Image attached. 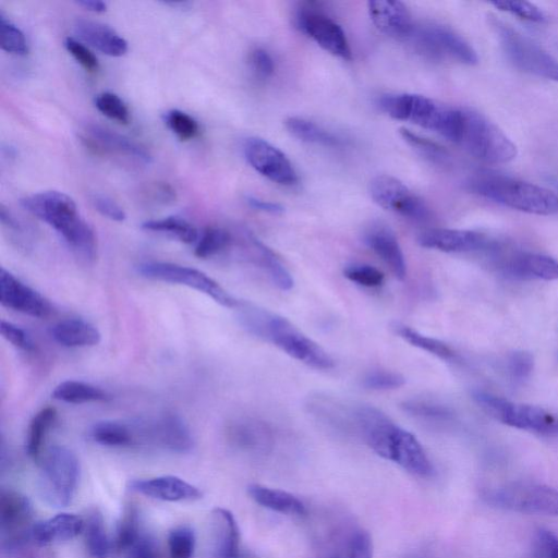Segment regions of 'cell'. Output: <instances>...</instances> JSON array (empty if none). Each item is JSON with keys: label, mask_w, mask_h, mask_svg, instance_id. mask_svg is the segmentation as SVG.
Returning <instances> with one entry per match:
<instances>
[{"label": "cell", "mask_w": 558, "mask_h": 558, "mask_svg": "<svg viewBox=\"0 0 558 558\" xmlns=\"http://www.w3.org/2000/svg\"><path fill=\"white\" fill-rule=\"evenodd\" d=\"M28 213L52 227L78 256L93 260L97 256V238L80 216L72 197L59 191H45L21 199Z\"/></svg>", "instance_id": "cell-1"}, {"label": "cell", "mask_w": 558, "mask_h": 558, "mask_svg": "<svg viewBox=\"0 0 558 558\" xmlns=\"http://www.w3.org/2000/svg\"><path fill=\"white\" fill-rule=\"evenodd\" d=\"M466 189L505 207L538 216L558 215V194L524 180L499 173H477Z\"/></svg>", "instance_id": "cell-2"}, {"label": "cell", "mask_w": 558, "mask_h": 558, "mask_svg": "<svg viewBox=\"0 0 558 558\" xmlns=\"http://www.w3.org/2000/svg\"><path fill=\"white\" fill-rule=\"evenodd\" d=\"M453 144L488 165L508 163L518 155L515 144L496 123L469 108H460V122Z\"/></svg>", "instance_id": "cell-3"}, {"label": "cell", "mask_w": 558, "mask_h": 558, "mask_svg": "<svg viewBox=\"0 0 558 558\" xmlns=\"http://www.w3.org/2000/svg\"><path fill=\"white\" fill-rule=\"evenodd\" d=\"M251 335L271 342L294 360L315 369L327 371L335 361L318 343L287 318L264 308L255 317Z\"/></svg>", "instance_id": "cell-4"}, {"label": "cell", "mask_w": 558, "mask_h": 558, "mask_svg": "<svg viewBox=\"0 0 558 558\" xmlns=\"http://www.w3.org/2000/svg\"><path fill=\"white\" fill-rule=\"evenodd\" d=\"M379 108L390 118L414 123L434 131L453 143L459 121L460 108L448 107L415 94L385 95L378 101Z\"/></svg>", "instance_id": "cell-5"}, {"label": "cell", "mask_w": 558, "mask_h": 558, "mask_svg": "<svg viewBox=\"0 0 558 558\" xmlns=\"http://www.w3.org/2000/svg\"><path fill=\"white\" fill-rule=\"evenodd\" d=\"M500 48L518 70L558 83V59L541 44L499 19H490Z\"/></svg>", "instance_id": "cell-6"}, {"label": "cell", "mask_w": 558, "mask_h": 558, "mask_svg": "<svg viewBox=\"0 0 558 558\" xmlns=\"http://www.w3.org/2000/svg\"><path fill=\"white\" fill-rule=\"evenodd\" d=\"M39 464L38 490L41 498L57 508L69 506L80 481L76 454L65 446L56 445L45 451Z\"/></svg>", "instance_id": "cell-7"}, {"label": "cell", "mask_w": 558, "mask_h": 558, "mask_svg": "<svg viewBox=\"0 0 558 558\" xmlns=\"http://www.w3.org/2000/svg\"><path fill=\"white\" fill-rule=\"evenodd\" d=\"M416 52L434 61L474 65L478 56L472 45L449 26L427 22L414 25L407 39Z\"/></svg>", "instance_id": "cell-8"}, {"label": "cell", "mask_w": 558, "mask_h": 558, "mask_svg": "<svg viewBox=\"0 0 558 558\" xmlns=\"http://www.w3.org/2000/svg\"><path fill=\"white\" fill-rule=\"evenodd\" d=\"M484 499L495 507L515 512L558 515V489L543 484H504L486 490Z\"/></svg>", "instance_id": "cell-9"}, {"label": "cell", "mask_w": 558, "mask_h": 558, "mask_svg": "<svg viewBox=\"0 0 558 558\" xmlns=\"http://www.w3.org/2000/svg\"><path fill=\"white\" fill-rule=\"evenodd\" d=\"M475 401L501 423L539 434L558 433L556 417L541 407L509 401L496 395L477 390Z\"/></svg>", "instance_id": "cell-10"}, {"label": "cell", "mask_w": 558, "mask_h": 558, "mask_svg": "<svg viewBox=\"0 0 558 558\" xmlns=\"http://www.w3.org/2000/svg\"><path fill=\"white\" fill-rule=\"evenodd\" d=\"M141 276L173 284L192 288L229 308H235L239 301L205 272L173 263L146 262L137 266Z\"/></svg>", "instance_id": "cell-11"}, {"label": "cell", "mask_w": 558, "mask_h": 558, "mask_svg": "<svg viewBox=\"0 0 558 558\" xmlns=\"http://www.w3.org/2000/svg\"><path fill=\"white\" fill-rule=\"evenodd\" d=\"M34 509L31 500L14 489L0 493V531L2 546L10 553H17L34 544L32 529Z\"/></svg>", "instance_id": "cell-12"}, {"label": "cell", "mask_w": 558, "mask_h": 558, "mask_svg": "<svg viewBox=\"0 0 558 558\" xmlns=\"http://www.w3.org/2000/svg\"><path fill=\"white\" fill-rule=\"evenodd\" d=\"M138 446H156L175 453L192 450L194 440L185 422L174 413H163L155 418L134 422Z\"/></svg>", "instance_id": "cell-13"}, {"label": "cell", "mask_w": 558, "mask_h": 558, "mask_svg": "<svg viewBox=\"0 0 558 558\" xmlns=\"http://www.w3.org/2000/svg\"><path fill=\"white\" fill-rule=\"evenodd\" d=\"M369 195L378 206L405 218L425 221L430 217L425 202L393 177L374 178L369 183Z\"/></svg>", "instance_id": "cell-14"}, {"label": "cell", "mask_w": 558, "mask_h": 558, "mask_svg": "<svg viewBox=\"0 0 558 558\" xmlns=\"http://www.w3.org/2000/svg\"><path fill=\"white\" fill-rule=\"evenodd\" d=\"M296 27L327 52L351 59V49L341 26L313 4H305L295 14Z\"/></svg>", "instance_id": "cell-15"}, {"label": "cell", "mask_w": 558, "mask_h": 558, "mask_svg": "<svg viewBox=\"0 0 558 558\" xmlns=\"http://www.w3.org/2000/svg\"><path fill=\"white\" fill-rule=\"evenodd\" d=\"M243 153L251 167L268 180L281 185H293L298 182L291 161L269 142L248 137L244 142Z\"/></svg>", "instance_id": "cell-16"}, {"label": "cell", "mask_w": 558, "mask_h": 558, "mask_svg": "<svg viewBox=\"0 0 558 558\" xmlns=\"http://www.w3.org/2000/svg\"><path fill=\"white\" fill-rule=\"evenodd\" d=\"M0 302L8 308L37 318H46L53 312L49 300L4 268L0 270Z\"/></svg>", "instance_id": "cell-17"}, {"label": "cell", "mask_w": 558, "mask_h": 558, "mask_svg": "<svg viewBox=\"0 0 558 558\" xmlns=\"http://www.w3.org/2000/svg\"><path fill=\"white\" fill-rule=\"evenodd\" d=\"M496 265L504 276L513 279H558V259L542 253L512 252L498 258Z\"/></svg>", "instance_id": "cell-18"}, {"label": "cell", "mask_w": 558, "mask_h": 558, "mask_svg": "<svg viewBox=\"0 0 558 558\" xmlns=\"http://www.w3.org/2000/svg\"><path fill=\"white\" fill-rule=\"evenodd\" d=\"M85 145L97 155H113L141 163H150V154L136 142L108 128L89 124L82 137Z\"/></svg>", "instance_id": "cell-19"}, {"label": "cell", "mask_w": 558, "mask_h": 558, "mask_svg": "<svg viewBox=\"0 0 558 558\" xmlns=\"http://www.w3.org/2000/svg\"><path fill=\"white\" fill-rule=\"evenodd\" d=\"M129 488L146 497L169 502L190 501L202 497L198 487L175 475L136 478L130 482Z\"/></svg>", "instance_id": "cell-20"}, {"label": "cell", "mask_w": 558, "mask_h": 558, "mask_svg": "<svg viewBox=\"0 0 558 558\" xmlns=\"http://www.w3.org/2000/svg\"><path fill=\"white\" fill-rule=\"evenodd\" d=\"M418 244L423 247L445 253H468L483 250L488 245L485 234L462 229H429L420 234Z\"/></svg>", "instance_id": "cell-21"}, {"label": "cell", "mask_w": 558, "mask_h": 558, "mask_svg": "<svg viewBox=\"0 0 558 558\" xmlns=\"http://www.w3.org/2000/svg\"><path fill=\"white\" fill-rule=\"evenodd\" d=\"M227 438L236 449L254 454L267 453L274 444L269 425L253 417L232 421L227 427Z\"/></svg>", "instance_id": "cell-22"}, {"label": "cell", "mask_w": 558, "mask_h": 558, "mask_svg": "<svg viewBox=\"0 0 558 558\" xmlns=\"http://www.w3.org/2000/svg\"><path fill=\"white\" fill-rule=\"evenodd\" d=\"M389 461L418 477H428L434 473L433 464L418 439L400 426L392 441Z\"/></svg>", "instance_id": "cell-23"}, {"label": "cell", "mask_w": 558, "mask_h": 558, "mask_svg": "<svg viewBox=\"0 0 558 558\" xmlns=\"http://www.w3.org/2000/svg\"><path fill=\"white\" fill-rule=\"evenodd\" d=\"M367 8L372 22L381 33L396 39H408L415 24L404 3L374 0L368 1Z\"/></svg>", "instance_id": "cell-24"}, {"label": "cell", "mask_w": 558, "mask_h": 558, "mask_svg": "<svg viewBox=\"0 0 558 558\" xmlns=\"http://www.w3.org/2000/svg\"><path fill=\"white\" fill-rule=\"evenodd\" d=\"M366 245L390 268L399 280L407 276V263L393 231L381 222L372 223L364 233Z\"/></svg>", "instance_id": "cell-25"}, {"label": "cell", "mask_w": 558, "mask_h": 558, "mask_svg": "<svg viewBox=\"0 0 558 558\" xmlns=\"http://www.w3.org/2000/svg\"><path fill=\"white\" fill-rule=\"evenodd\" d=\"M214 558H244L241 533L233 513L222 507L211 511Z\"/></svg>", "instance_id": "cell-26"}, {"label": "cell", "mask_w": 558, "mask_h": 558, "mask_svg": "<svg viewBox=\"0 0 558 558\" xmlns=\"http://www.w3.org/2000/svg\"><path fill=\"white\" fill-rule=\"evenodd\" d=\"M84 518L70 512H61L35 522L32 539L37 546H47L70 541L83 533Z\"/></svg>", "instance_id": "cell-27"}, {"label": "cell", "mask_w": 558, "mask_h": 558, "mask_svg": "<svg viewBox=\"0 0 558 558\" xmlns=\"http://www.w3.org/2000/svg\"><path fill=\"white\" fill-rule=\"evenodd\" d=\"M76 35L93 48L110 57H121L128 51V41L113 28L100 22L77 19Z\"/></svg>", "instance_id": "cell-28"}, {"label": "cell", "mask_w": 558, "mask_h": 558, "mask_svg": "<svg viewBox=\"0 0 558 558\" xmlns=\"http://www.w3.org/2000/svg\"><path fill=\"white\" fill-rule=\"evenodd\" d=\"M247 494L260 507L278 513L292 517H302L306 513V507L303 501L286 490L260 484H250L247 486Z\"/></svg>", "instance_id": "cell-29"}, {"label": "cell", "mask_w": 558, "mask_h": 558, "mask_svg": "<svg viewBox=\"0 0 558 558\" xmlns=\"http://www.w3.org/2000/svg\"><path fill=\"white\" fill-rule=\"evenodd\" d=\"M52 338L68 348L93 347L99 343L101 335L90 323L81 318H68L51 328Z\"/></svg>", "instance_id": "cell-30"}, {"label": "cell", "mask_w": 558, "mask_h": 558, "mask_svg": "<svg viewBox=\"0 0 558 558\" xmlns=\"http://www.w3.org/2000/svg\"><path fill=\"white\" fill-rule=\"evenodd\" d=\"M84 541L92 558H108L113 550L112 538L109 537L101 512L94 508L84 518Z\"/></svg>", "instance_id": "cell-31"}, {"label": "cell", "mask_w": 558, "mask_h": 558, "mask_svg": "<svg viewBox=\"0 0 558 558\" xmlns=\"http://www.w3.org/2000/svg\"><path fill=\"white\" fill-rule=\"evenodd\" d=\"M57 410L52 407L43 408L32 418L25 441L26 453L37 463L45 453V441L49 430L57 421Z\"/></svg>", "instance_id": "cell-32"}, {"label": "cell", "mask_w": 558, "mask_h": 558, "mask_svg": "<svg viewBox=\"0 0 558 558\" xmlns=\"http://www.w3.org/2000/svg\"><path fill=\"white\" fill-rule=\"evenodd\" d=\"M90 438L107 447H134L136 435L133 423L118 421H102L93 425L89 432Z\"/></svg>", "instance_id": "cell-33"}, {"label": "cell", "mask_w": 558, "mask_h": 558, "mask_svg": "<svg viewBox=\"0 0 558 558\" xmlns=\"http://www.w3.org/2000/svg\"><path fill=\"white\" fill-rule=\"evenodd\" d=\"M284 125L292 136L305 143L329 147L343 144L342 138L304 118L289 117Z\"/></svg>", "instance_id": "cell-34"}, {"label": "cell", "mask_w": 558, "mask_h": 558, "mask_svg": "<svg viewBox=\"0 0 558 558\" xmlns=\"http://www.w3.org/2000/svg\"><path fill=\"white\" fill-rule=\"evenodd\" d=\"M52 397L56 400L74 404L100 402L110 399V395L106 390L80 380H65L60 383L53 389Z\"/></svg>", "instance_id": "cell-35"}, {"label": "cell", "mask_w": 558, "mask_h": 558, "mask_svg": "<svg viewBox=\"0 0 558 558\" xmlns=\"http://www.w3.org/2000/svg\"><path fill=\"white\" fill-rule=\"evenodd\" d=\"M392 329L401 339L420 350H424L445 361H454L457 359V353L448 344L423 335L408 325L396 323Z\"/></svg>", "instance_id": "cell-36"}, {"label": "cell", "mask_w": 558, "mask_h": 558, "mask_svg": "<svg viewBox=\"0 0 558 558\" xmlns=\"http://www.w3.org/2000/svg\"><path fill=\"white\" fill-rule=\"evenodd\" d=\"M144 532L138 510L133 505L129 506L124 510L117 525L116 533L112 538L113 550L125 555V553L140 539Z\"/></svg>", "instance_id": "cell-37"}, {"label": "cell", "mask_w": 558, "mask_h": 558, "mask_svg": "<svg viewBox=\"0 0 558 558\" xmlns=\"http://www.w3.org/2000/svg\"><path fill=\"white\" fill-rule=\"evenodd\" d=\"M248 240L257 253L260 265L266 269L272 282L280 290H290L293 287L294 281L280 258L255 236L250 235Z\"/></svg>", "instance_id": "cell-38"}, {"label": "cell", "mask_w": 558, "mask_h": 558, "mask_svg": "<svg viewBox=\"0 0 558 558\" xmlns=\"http://www.w3.org/2000/svg\"><path fill=\"white\" fill-rule=\"evenodd\" d=\"M142 228L150 232L168 234L186 244L195 243L199 238L197 229L189 221L179 217L148 220L142 225Z\"/></svg>", "instance_id": "cell-39"}, {"label": "cell", "mask_w": 558, "mask_h": 558, "mask_svg": "<svg viewBox=\"0 0 558 558\" xmlns=\"http://www.w3.org/2000/svg\"><path fill=\"white\" fill-rule=\"evenodd\" d=\"M231 234L219 227H208L196 242L194 254L198 258L211 257L223 251L231 243Z\"/></svg>", "instance_id": "cell-40"}, {"label": "cell", "mask_w": 558, "mask_h": 558, "mask_svg": "<svg viewBox=\"0 0 558 558\" xmlns=\"http://www.w3.org/2000/svg\"><path fill=\"white\" fill-rule=\"evenodd\" d=\"M167 544L170 558H192L196 546L195 533L191 526H175L169 532Z\"/></svg>", "instance_id": "cell-41"}, {"label": "cell", "mask_w": 558, "mask_h": 558, "mask_svg": "<svg viewBox=\"0 0 558 558\" xmlns=\"http://www.w3.org/2000/svg\"><path fill=\"white\" fill-rule=\"evenodd\" d=\"M400 134L402 138L422 157L435 162L444 163L448 159V153L435 142L422 137L408 129L401 128Z\"/></svg>", "instance_id": "cell-42"}, {"label": "cell", "mask_w": 558, "mask_h": 558, "mask_svg": "<svg viewBox=\"0 0 558 558\" xmlns=\"http://www.w3.org/2000/svg\"><path fill=\"white\" fill-rule=\"evenodd\" d=\"M401 409L409 415L425 421H447L452 416L448 408L426 400H405L401 403Z\"/></svg>", "instance_id": "cell-43"}, {"label": "cell", "mask_w": 558, "mask_h": 558, "mask_svg": "<svg viewBox=\"0 0 558 558\" xmlns=\"http://www.w3.org/2000/svg\"><path fill=\"white\" fill-rule=\"evenodd\" d=\"M1 47L4 51L24 56L28 52L27 41L23 32L0 12Z\"/></svg>", "instance_id": "cell-44"}, {"label": "cell", "mask_w": 558, "mask_h": 558, "mask_svg": "<svg viewBox=\"0 0 558 558\" xmlns=\"http://www.w3.org/2000/svg\"><path fill=\"white\" fill-rule=\"evenodd\" d=\"M96 108L106 117L121 124L130 121V111L124 101L116 94L105 92L96 96Z\"/></svg>", "instance_id": "cell-45"}, {"label": "cell", "mask_w": 558, "mask_h": 558, "mask_svg": "<svg viewBox=\"0 0 558 558\" xmlns=\"http://www.w3.org/2000/svg\"><path fill=\"white\" fill-rule=\"evenodd\" d=\"M165 121L168 128L181 141H190L194 138L199 132L197 121L190 114L179 109H172L168 111L165 116Z\"/></svg>", "instance_id": "cell-46"}, {"label": "cell", "mask_w": 558, "mask_h": 558, "mask_svg": "<svg viewBox=\"0 0 558 558\" xmlns=\"http://www.w3.org/2000/svg\"><path fill=\"white\" fill-rule=\"evenodd\" d=\"M343 275L350 281L366 288L380 287L385 281L384 274L374 266L352 264L343 269Z\"/></svg>", "instance_id": "cell-47"}, {"label": "cell", "mask_w": 558, "mask_h": 558, "mask_svg": "<svg viewBox=\"0 0 558 558\" xmlns=\"http://www.w3.org/2000/svg\"><path fill=\"white\" fill-rule=\"evenodd\" d=\"M492 4L500 11L507 12L519 19L534 22L544 23L547 20L544 11L534 3L526 1H494Z\"/></svg>", "instance_id": "cell-48"}, {"label": "cell", "mask_w": 558, "mask_h": 558, "mask_svg": "<svg viewBox=\"0 0 558 558\" xmlns=\"http://www.w3.org/2000/svg\"><path fill=\"white\" fill-rule=\"evenodd\" d=\"M405 383L404 377L392 371L375 369L368 372L362 380L365 388L372 390H389L397 389Z\"/></svg>", "instance_id": "cell-49"}, {"label": "cell", "mask_w": 558, "mask_h": 558, "mask_svg": "<svg viewBox=\"0 0 558 558\" xmlns=\"http://www.w3.org/2000/svg\"><path fill=\"white\" fill-rule=\"evenodd\" d=\"M507 371L515 381H523L530 377L534 367L533 355L525 351H514L507 357Z\"/></svg>", "instance_id": "cell-50"}, {"label": "cell", "mask_w": 558, "mask_h": 558, "mask_svg": "<svg viewBox=\"0 0 558 558\" xmlns=\"http://www.w3.org/2000/svg\"><path fill=\"white\" fill-rule=\"evenodd\" d=\"M345 558H373L374 545L371 534L365 530L355 531L348 541Z\"/></svg>", "instance_id": "cell-51"}, {"label": "cell", "mask_w": 558, "mask_h": 558, "mask_svg": "<svg viewBox=\"0 0 558 558\" xmlns=\"http://www.w3.org/2000/svg\"><path fill=\"white\" fill-rule=\"evenodd\" d=\"M532 558H558V537L548 530H538L533 541Z\"/></svg>", "instance_id": "cell-52"}, {"label": "cell", "mask_w": 558, "mask_h": 558, "mask_svg": "<svg viewBox=\"0 0 558 558\" xmlns=\"http://www.w3.org/2000/svg\"><path fill=\"white\" fill-rule=\"evenodd\" d=\"M64 46L69 53L80 63L87 72L94 73L99 69V62L96 56L81 41L75 38L68 37Z\"/></svg>", "instance_id": "cell-53"}, {"label": "cell", "mask_w": 558, "mask_h": 558, "mask_svg": "<svg viewBox=\"0 0 558 558\" xmlns=\"http://www.w3.org/2000/svg\"><path fill=\"white\" fill-rule=\"evenodd\" d=\"M0 332L2 337L12 343L14 347L31 352L35 350V343L29 335L19 326L2 320L0 325Z\"/></svg>", "instance_id": "cell-54"}, {"label": "cell", "mask_w": 558, "mask_h": 558, "mask_svg": "<svg viewBox=\"0 0 558 558\" xmlns=\"http://www.w3.org/2000/svg\"><path fill=\"white\" fill-rule=\"evenodd\" d=\"M92 203L99 214L113 221L120 222L126 217L123 208L109 196L100 194L94 195L92 197Z\"/></svg>", "instance_id": "cell-55"}, {"label": "cell", "mask_w": 558, "mask_h": 558, "mask_svg": "<svg viewBox=\"0 0 558 558\" xmlns=\"http://www.w3.org/2000/svg\"><path fill=\"white\" fill-rule=\"evenodd\" d=\"M250 64L256 76L268 78L275 70L271 56L263 48H255L250 54Z\"/></svg>", "instance_id": "cell-56"}, {"label": "cell", "mask_w": 558, "mask_h": 558, "mask_svg": "<svg viewBox=\"0 0 558 558\" xmlns=\"http://www.w3.org/2000/svg\"><path fill=\"white\" fill-rule=\"evenodd\" d=\"M124 556L126 558H159L156 542L146 531Z\"/></svg>", "instance_id": "cell-57"}, {"label": "cell", "mask_w": 558, "mask_h": 558, "mask_svg": "<svg viewBox=\"0 0 558 558\" xmlns=\"http://www.w3.org/2000/svg\"><path fill=\"white\" fill-rule=\"evenodd\" d=\"M246 202L252 208L264 213L277 215L283 211V207L280 204L264 201L254 196H247Z\"/></svg>", "instance_id": "cell-58"}, {"label": "cell", "mask_w": 558, "mask_h": 558, "mask_svg": "<svg viewBox=\"0 0 558 558\" xmlns=\"http://www.w3.org/2000/svg\"><path fill=\"white\" fill-rule=\"evenodd\" d=\"M154 198L160 203H171L175 199V191L167 183H156L151 189Z\"/></svg>", "instance_id": "cell-59"}, {"label": "cell", "mask_w": 558, "mask_h": 558, "mask_svg": "<svg viewBox=\"0 0 558 558\" xmlns=\"http://www.w3.org/2000/svg\"><path fill=\"white\" fill-rule=\"evenodd\" d=\"M77 4L94 13H102L107 10V3L99 0H82Z\"/></svg>", "instance_id": "cell-60"}]
</instances>
